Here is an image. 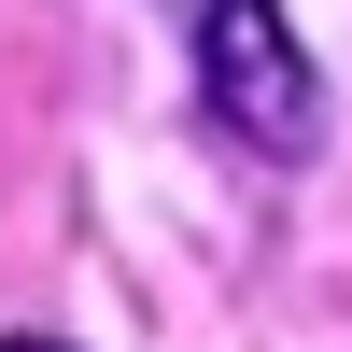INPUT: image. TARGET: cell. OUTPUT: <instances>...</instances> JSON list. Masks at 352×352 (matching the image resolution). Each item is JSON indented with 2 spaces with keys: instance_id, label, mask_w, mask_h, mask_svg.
I'll list each match as a JSON object with an SVG mask.
<instances>
[{
  "instance_id": "6da1fadb",
  "label": "cell",
  "mask_w": 352,
  "mask_h": 352,
  "mask_svg": "<svg viewBox=\"0 0 352 352\" xmlns=\"http://www.w3.org/2000/svg\"><path fill=\"white\" fill-rule=\"evenodd\" d=\"M197 85H212V113L254 155H310L324 141V85H310L282 0H197Z\"/></svg>"
},
{
  "instance_id": "7a4b0ae2",
  "label": "cell",
  "mask_w": 352,
  "mask_h": 352,
  "mask_svg": "<svg viewBox=\"0 0 352 352\" xmlns=\"http://www.w3.org/2000/svg\"><path fill=\"white\" fill-rule=\"evenodd\" d=\"M0 352H56V338H0Z\"/></svg>"
}]
</instances>
